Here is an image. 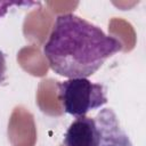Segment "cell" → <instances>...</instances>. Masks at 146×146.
I'll use <instances>...</instances> for the list:
<instances>
[{"label":"cell","mask_w":146,"mask_h":146,"mask_svg":"<svg viewBox=\"0 0 146 146\" xmlns=\"http://www.w3.org/2000/svg\"><path fill=\"white\" fill-rule=\"evenodd\" d=\"M121 49L119 39L71 13L56 17L43 44L50 68L68 79H87Z\"/></svg>","instance_id":"cell-1"},{"label":"cell","mask_w":146,"mask_h":146,"mask_svg":"<svg viewBox=\"0 0 146 146\" xmlns=\"http://www.w3.org/2000/svg\"><path fill=\"white\" fill-rule=\"evenodd\" d=\"M58 98L64 112L73 116H83L92 110L100 108L107 103L106 88L90 80L68 79L57 83Z\"/></svg>","instance_id":"cell-2"},{"label":"cell","mask_w":146,"mask_h":146,"mask_svg":"<svg viewBox=\"0 0 146 146\" xmlns=\"http://www.w3.org/2000/svg\"><path fill=\"white\" fill-rule=\"evenodd\" d=\"M94 120L99 133V146H132L112 108L100 110Z\"/></svg>","instance_id":"cell-3"},{"label":"cell","mask_w":146,"mask_h":146,"mask_svg":"<svg viewBox=\"0 0 146 146\" xmlns=\"http://www.w3.org/2000/svg\"><path fill=\"white\" fill-rule=\"evenodd\" d=\"M65 146H99V133L94 117L79 116L64 136Z\"/></svg>","instance_id":"cell-4"},{"label":"cell","mask_w":146,"mask_h":146,"mask_svg":"<svg viewBox=\"0 0 146 146\" xmlns=\"http://www.w3.org/2000/svg\"><path fill=\"white\" fill-rule=\"evenodd\" d=\"M38 5L36 2H29V1H0V19L7 14V11L13 7H21V6H33Z\"/></svg>","instance_id":"cell-5"},{"label":"cell","mask_w":146,"mask_h":146,"mask_svg":"<svg viewBox=\"0 0 146 146\" xmlns=\"http://www.w3.org/2000/svg\"><path fill=\"white\" fill-rule=\"evenodd\" d=\"M6 71H7V64H6V57L5 54L0 50V84L6 79Z\"/></svg>","instance_id":"cell-6"}]
</instances>
